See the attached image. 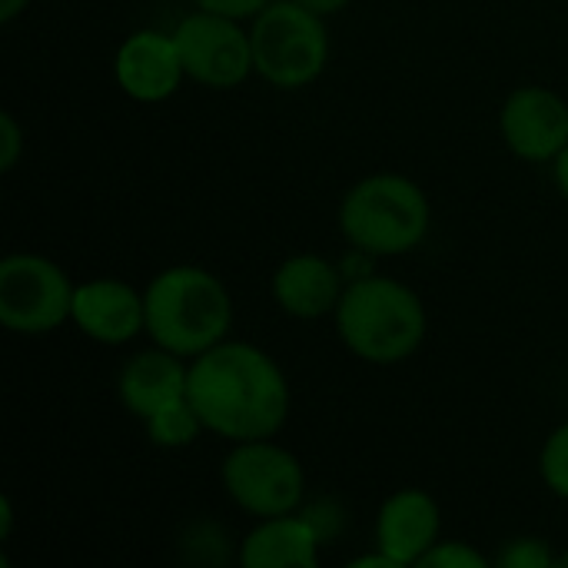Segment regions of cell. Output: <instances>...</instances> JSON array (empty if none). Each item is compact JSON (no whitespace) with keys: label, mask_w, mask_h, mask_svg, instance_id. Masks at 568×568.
Returning a JSON list of instances; mask_svg holds the SVG:
<instances>
[{"label":"cell","mask_w":568,"mask_h":568,"mask_svg":"<svg viewBox=\"0 0 568 568\" xmlns=\"http://www.w3.org/2000/svg\"><path fill=\"white\" fill-rule=\"evenodd\" d=\"M113 77L120 90L136 103L170 100L186 77L173 33H160V30L130 33L116 50Z\"/></svg>","instance_id":"11"},{"label":"cell","mask_w":568,"mask_h":568,"mask_svg":"<svg viewBox=\"0 0 568 568\" xmlns=\"http://www.w3.org/2000/svg\"><path fill=\"white\" fill-rule=\"evenodd\" d=\"M433 226L426 190L403 173H373L346 190L339 233L366 256L413 253Z\"/></svg>","instance_id":"4"},{"label":"cell","mask_w":568,"mask_h":568,"mask_svg":"<svg viewBox=\"0 0 568 568\" xmlns=\"http://www.w3.org/2000/svg\"><path fill=\"white\" fill-rule=\"evenodd\" d=\"M33 0H0V23H13L20 13H27Z\"/></svg>","instance_id":"24"},{"label":"cell","mask_w":568,"mask_h":568,"mask_svg":"<svg viewBox=\"0 0 568 568\" xmlns=\"http://www.w3.org/2000/svg\"><path fill=\"white\" fill-rule=\"evenodd\" d=\"M300 3H306L310 10H316V13H323V17H333V13H339L349 0H300Z\"/></svg>","instance_id":"26"},{"label":"cell","mask_w":568,"mask_h":568,"mask_svg":"<svg viewBox=\"0 0 568 568\" xmlns=\"http://www.w3.org/2000/svg\"><path fill=\"white\" fill-rule=\"evenodd\" d=\"M70 323L93 343L123 346L133 336L146 333V303L143 293L133 290L126 280H87L73 290Z\"/></svg>","instance_id":"10"},{"label":"cell","mask_w":568,"mask_h":568,"mask_svg":"<svg viewBox=\"0 0 568 568\" xmlns=\"http://www.w3.org/2000/svg\"><path fill=\"white\" fill-rule=\"evenodd\" d=\"M186 379H190V363L163 346H153L123 363L116 393L130 416L150 419L156 409L186 396Z\"/></svg>","instance_id":"14"},{"label":"cell","mask_w":568,"mask_h":568,"mask_svg":"<svg viewBox=\"0 0 568 568\" xmlns=\"http://www.w3.org/2000/svg\"><path fill=\"white\" fill-rule=\"evenodd\" d=\"M13 536V503H10V496H3L0 499V539L7 542Z\"/></svg>","instance_id":"25"},{"label":"cell","mask_w":568,"mask_h":568,"mask_svg":"<svg viewBox=\"0 0 568 568\" xmlns=\"http://www.w3.org/2000/svg\"><path fill=\"white\" fill-rule=\"evenodd\" d=\"M146 336L183 359H193L230 336L233 300L223 280L203 266H166L146 290Z\"/></svg>","instance_id":"3"},{"label":"cell","mask_w":568,"mask_h":568,"mask_svg":"<svg viewBox=\"0 0 568 568\" xmlns=\"http://www.w3.org/2000/svg\"><path fill=\"white\" fill-rule=\"evenodd\" d=\"M226 496L250 516H290L300 513L306 496L303 463L273 439L233 443L220 469Z\"/></svg>","instance_id":"6"},{"label":"cell","mask_w":568,"mask_h":568,"mask_svg":"<svg viewBox=\"0 0 568 568\" xmlns=\"http://www.w3.org/2000/svg\"><path fill=\"white\" fill-rule=\"evenodd\" d=\"M200 10H213V13H226L236 20H253L270 0H193Z\"/></svg>","instance_id":"22"},{"label":"cell","mask_w":568,"mask_h":568,"mask_svg":"<svg viewBox=\"0 0 568 568\" xmlns=\"http://www.w3.org/2000/svg\"><path fill=\"white\" fill-rule=\"evenodd\" d=\"M552 180H556L559 193L568 200V146L552 160Z\"/></svg>","instance_id":"23"},{"label":"cell","mask_w":568,"mask_h":568,"mask_svg":"<svg viewBox=\"0 0 568 568\" xmlns=\"http://www.w3.org/2000/svg\"><path fill=\"white\" fill-rule=\"evenodd\" d=\"M346 293V280L339 266L316 253L286 256L273 273V300L293 320H320L333 316Z\"/></svg>","instance_id":"13"},{"label":"cell","mask_w":568,"mask_h":568,"mask_svg":"<svg viewBox=\"0 0 568 568\" xmlns=\"http://www.w3.org/2000/svg\"><path fill=\"white\" fill-rule=\"evenodd\" d=\"M320 546L316 529L300 513L270 516L246 532L240 562L246 568H316Z\"/></svg>","instance_id":"15"},{"label":"cell","mask_w":568,"mask_h":568,"mask_svg":"<svg viewBox=\"0 0 568 568\" xmlns=\"http://www.w3.org/2000/svg\"><path fill=\"white\" fill-rule=\"evenodd\" d=\"M556 566H566L568 568V552H562V556H559V562H556Z\"/></svg>","instance_id":"27"},{"label":"cell","mask_w":568,"mask_h":568,"mask_svg":"<svg viewBox=\"0 0 568 568\" xmlns=\"http://www.w3.org/2000/svg\"><path fill=\"white\" fill-rule=\"evenodd\" d=\"M539 473H542V483L549 486V493L568 503V423L549 433V439L539 453Z\"/></svg>","instance_id":"17"},{"label":"cell","mask_w":568,"mask_h":568,"mask_svg":"<svg viewBox=\"0 0 568 568\" xmlns=\"http://www.w3.org/2000/svg\"><path fill=\"white\" fill-rule=\"evenodd\" d=\"M143 426H146L150 443L160 446V449H183V446H193V443L206 433L200 413L193 409V403H190L186 396L176 399V403H170V406H163V409H156L150 419H143Z\"/></svg>","instance_id":"16"},{"label":"cell","mask_w":568,"mask_h":568,"mask_svg":"<svg viewBox=\"0 0 568 568\" xmlns=\"http://www.w3.org/2000/svg\"><path fill=\"white\" fill-rule=\"evenodd\" d=\"M300 516L316 529L320 542H329L333 539V526H343V509L336 503H329V499H320V503L300 509Z\"/></svg>","instance_id":"21"},{"label":"cell","mask_w":568,"mask_h":568,"mask_svg":"<svg viewBox=\"0 0 568 568\" xmlns=\"http://www.w3.org/2000/svg\"><path fill=\"white\" fill-rule=\"evenodd\" d=\"M23 150H27L23 126H20V120H17L10 110H3V113H0V170L10 173V170L20 163Z\"/></svg>","instance_id":"20"},{"label":"cell","mask_w":568,"mask_h":568,"mask_svg":"<svg viewBox=\"0 0 568 568\" xmlns=\"http://www.w3.org/2000/svg\"><path fill=\"white\" fill-rule=\"evenodd\" d=\"M186 399L206 433L226 443L273 439L290 419V383L280 363L256 343L223 339L190 359Z\"/></svg>","instance_id":"1"},{"label":"cell","mask_w":568,"mask_h":568,"mask_svg":"<svg viewBox=\"0 0 568 568\" xmlns=\"http://www.w3.org/2000/svg\"><path fill=\"white\" fill-rule=\"evenodd\" d=\"M336 333L343 346L373 366H396L419 353L429 333L426 303L393 276H356L336 306Z\"/></svg>","instance_id":"2"},{"label":"cell","mask_w":568,"mask_h":568,"mask_svg":"<svg viewBox=\"0 0 568 568\" xmlns=\"http://www.w3.org/2000/svg\"><path fill=\"white\" fill-rule=\"evenodd\" d=\"M73 283L50 256L7 253L0 260V323L17 336H47L70 320Z\"/></svg>","instance_id":"7"},{"label":"cell","mask_w":568,"mask_h":568,"mask_svg":"<svg viewBox=\"0 0 568 568\" xmlns=\"http://www.w3.org/2000/svg\"><path fill=\"white\" fill-rule=\"evenodd\" d=\"M173 40L186 77L200 87L233 90L256 73L250 30L236 17L196 7V13H186L173 27Z\"/></svg>","instance_id":"8"},{"label":"cell","mask_w":568,"mask_h":568,"mask_svg":"<svg viewBox=\"0 0 568 568\" xmlns=\"http://www.w3.org/2000/svg\"><path fill=\"white\" fill-rule=\"evenodd\" d=\"M443 513L426 489L393 493L376 516V549H383L396 568L419 566L423 556L439 542Z\"/></svg>","instance_id":"12"},{"label":"cell","mask_w":568,"mask_h":568,"mask_svg":"<svg viewBox=\"0 0 568 568\" xmlns=\"http://www.w3.org/2000/svg\"><path fill=\"white\" fill-rule=\"evenodd\" d=\"M256 77L276 90H303L329 63L326 17L300 0H270L250 27Z\"/></svg>","instance_id":"5"},{"label":"cell","mask_w":568,"mask_h":568,"mask_svg":"<svg viewBox=\"0 0 568 568\" xmlns=\"http://www.w3.org/2000/svg\"><path fill=\"white\" fill-rule=\"evenodd\" d=\"M423 568H489L493 559H486L479 549H473L469 542L459 539H439L426 556H423Z\"/></svg>","instance_id":"18"},{"label":"cell","mask_w":568,"mask_h":568,"mask_svg":"<svg viewBox=\"0 0 568 568\" xmlns=\"http://www.w3.org/2000/svg\"><path fill=\"white\" fill-rule=\"evenodd\" d=\"M506 146L526 163H552L568 146V103L549 87H519L499 110Z\"/></svg>","instance_id":"9"},{"label":"cell","mask_w":568,"mask_h":568,"mask_svg":"<svg viewBox=\"0 0 568 568\" xmlns=\"http://www.w3.org/2000/svg\"><path fill=\"white\" fill-rule=\"evenodd\" d=\"M556 562H559V556H552L549 542H542V539H513L493 559V566L499 568H549Z\"/></svg>","instance_id":"19"}]
</instances>
